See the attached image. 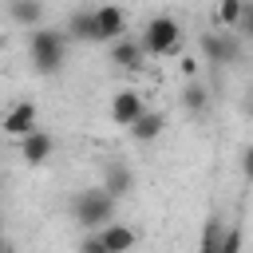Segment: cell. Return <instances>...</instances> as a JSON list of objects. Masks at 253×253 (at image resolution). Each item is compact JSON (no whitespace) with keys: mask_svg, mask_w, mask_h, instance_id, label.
Instances as JSON below:
<instances>
[{"mask_svg":"<svg viewBox=\"0 0 253 253\" xmlns=\"http://www.w3.org/2000/svg\"><path fill=\"white\" fill-rule=\"evenodd\" d=\"M142 111H146V103H142L138 91H119L111 99V123L115 126H134L142 119Z\"/></svg>","mask_w":253,"mask_h":253,"instance_id":"ba28073f","label":"cell"},{"mask_svg":"<svg viewBox=\"0 0 253 253\" xmlns=\"http://www.w3.org/2000/svg\"><path fill=\"white\" fill-rule=\"evenodd\" d=\"M178 71H182V79H198V59H190V55H186V59L178 63Z\"/></svg>","mask_w":253,"mask_h":253,"instance_id":"7402d4cb","label":"cell"},{"mask_svg":"<svg viewBox=\"0 0 253 253\" xmlns=\"http://www.w3.org/2000/svg\"><path fill=\"white\" fill-rule=\"evenodd\" d=\"M221 253H241V225H237V221H229L225 241H221Z\"/></svg>","mask_w":253,"mask_h":253,"instance_id":"d6986e66","label":"cell"},{"mask_svg":"<svg viewBox=\"0 0 253 253\" xmlns=\"http://www.w3.org/2000/svg\"><path fill=\"white\" fill-rule=\"evenodd\" d=\"M8 16H12V24H20V28H43V4L40 0H8Z\"/></svg>","mask_w":253,"mask_h":253,"instance_id":"8fae6325","label":"cell"},{"mask_svg":"<svg viewBox=\"0 0 253 253\" xmlns=\"http://www.w3.org/2000/svg\"><path fill=\"white\" fill-rule=\"evenodd\" d=\"M79 253H111V249H107L103 233H83V241H79Z\"/></svg>","mask_w":253,"mask_h":253,"instance_id":"ac0fdd59","label":"cell"},{"mask_svg":"<svg viewBox=\"0 0 253 253\" xmlns=\"http://www.w3.org/2000/svg\"><path fill=\"white\" fill-rule=\"evenodd\" d=\"M51 154H55V138L47 130H32L28 138H20V158L28 166H43Z\"/></svg>","mask_w":253,"mask_h":253,"instance_id":"9c48e42d","label":"cell"},{"mask_svg":"<svg viewBox=\"0 0 253 253\" xmlns=\"http://www.w3.org/2000/svg\"><path fill=\"white\" fill-rule=\"evenodd\" d=\"M225 229H229V225H221V217H217V213H210V217L202 221V241H198V253H221Z\"/></svg>","mask_w":253,"mask_h":253,"instance_id":"9a60e30c","label":"cell"},{"mask_svg":"<svg viewBox=\"0 0 253 253\" xmlns=\"http://www.w3.org/2000/svg\"><path fill=\"white\" fill-rule=\"evenodd\" d=\"M99 233H103V241H107V249H111V253H130V249H134V241H138V237H134V229H130V225H123V221H111V225H103Z\"/></svg>","mask_w":253,"mask_h":253,"instance_id":"5bb4252c","label":"cell"},{"mask_svg":"<svg viewBox=\"0 0 253 253\" xmlns=\"http://www.w3.org/2000/svg\"><path fill=\"white\" fill-rule=\"evenodd\" d=\"M206 103H210V91H206L198 79H186V87H182V107H186V115H202Z\"/></svg>","mask_w":253,"mask_h":253,"instance_id":"e0dca14e","label":"cell"},{"mask_svg":"<svg viewBox=\"0 0 253 253\" xmlns=\"http://www.w3.org/2000/svg\"><path fill=\"white\" fill-rule=\"evenodd\" d=\"M67 32L59 28H32L28 36V59H32V71L36 75H55L67 59Z\"/></svg>","mask_w":253,"mask_h":253,"instance_id":"6da1fadb","label":"cell"},{"mask_svg":"<svg viewBox=\"0 0 253 253\" xmlns=\"http://www.w3.org/2000/svg\"><path fill=\"white\" fill-rule=\"evenodd\" d=\"M126 130H130L134 142H154V138L166 130V115H162V111H142V119H138L134 126H126Z\"/></svg>","mask_w":253,"mask_h":253,"instance_id":"7c38bea8","label":"cell"},{"mask_svg":"<svg viewBox=\"0 0 253 253\" xmlns=\"http://www.w3.org/2000/svg\"><path fill=\"white\" fill-rule=\"evenodd\" d=\"M111 198H126L130 190H134V170L126 166V162H107V170H103V182H99Z\"/></svg>","mask_w":253,"mask_h":253,"instance_id":"30bf717a","label":"cell"},{"mask_svg":"<svg viewBox=\"0 0 253 253\" xmlns=\"http://www.w3.org/2000/svg\"><path fill=\"white\" fill-rule=\"evenodd\" d=\"M241 178H245V182H253V146H245V150H241Z\"/></svg>","mask_w":253,"mask_h":253,"instance_id":"44dd1931","label":"cell"},{"mask_svg":"<svg viewBox=\"0 0 253 253\" xmlns=\"http://www.w3.org/2000/svg\"><path fill=\"white\" fill-rule=\"evenodd\" d=\"M126 36V12L119 4H99L95 8V43H115Z\"/></svg>","mask_w":253,"mask_h":253,"instance_id":"8992f818","label":"cell"},{"mask_svg":"<svg viewBox=\"0 0 253 253\" xmlns=\"http://www.w3.org/2000/svg\"><path fill=\"white\" fill-rule=\"evenodd\" d=\"M245 111H249V115H253V99H249V103H245Z\"/></svg>","mask_w":253,"mask_h":253,"instance_id":"603a6c76","label":"cell"},{"mask_svg":"<svg viewBox=\"0 0 253 253\" xmlns=\"http://www.w3.org/2000/svg\"><path fill=\"white\" fill-rule=\"evenodd\" d=\"M107 59H111L115 67L138 71V67H142V59H146V51H142V40H138V36H123V40H115V43L107 47Z\"/></svg>","mask_w":253,"mask_h":253,"instance_id":"52a82bcc","label":"cell"},{"mask_svg":"<svg viewBox=\"0 0 253 253\" xmlns=\"http://www.w3.org/2000/svg\"><path fill=\"white\" fill-rule=\"evenodd\" d=\"M115 210H119V198H111L103 186H87L71 198V217L87 229V233H99L103 225L115 221Z\"/></svg>","mask_w":253,"mask_h":253,"instance_id":"7a4b0ae2","label":"cell"},{"mask_svg":"<svg viewBox=\"0 0 253 253\" xmlns=\"http://www.w3.org/2000/svg\"><path fill=\"white\" fill-rule=\"evenodd\" d=\"M241 8H245V0H217V4H213V28H221V32H237Z\"/></svg>","mask_w":253,"mask_h":253,"instance_id":"2e32d148","label":"cell"},{"mask_svg":"<svg viewBox=\"0 0 253 253\" xmlns=\"http://www.w3.org/2000/svg\"><path fill=\"white\" fill-rule=\"evenodd\" d=\"M36 119H40V107H36L32 99H20V103H12V107L4 111L0 130H4V134H12V138H28L32 130H40V126H36Z\"/></svg>","mask_w":253,"mask_h":253,"instance_id":"5b68a950","label":"cell"},{"mask_svg":"<svg viewBox=\"0 0 253 253\" xmlns=\"http://www.w3.org/2000/svg\"><path fill=\"white\" fill-rule=\"evenodd\" d=\"M0 186H4V170H0Z\"/></svg>","mask_w":253,"mask_h":253,"instance_id":"cb8c5ba5","label":"cell"},{"mask_svg":"<svg viewBox=\"0 0 253 253\" xmlns=\"http://www.w3.org/2000/svg\"><path fill=\"white\" fill-rule=\"evenodd\" d=\"M237 32H241V40H253V0H245L241 20H237Z\"/></svg>","mask_w":253,"mask_h":253,"instance_id":"ffe728a7","label":"cell"},{"mask_svg":"<svg viewBox=\"0 0 253 253\" xmlns=\"http://www.w3.org/2000/svg\"><path fill=\"white\" fill-rule=\"evenodd\" d=\"M138 40H142L146 59H166V55H178V51H182L186 32H182V24H178L174 16H150L146 28L138 32Z\"/></svg>","mask_w":253,"mask_h":253,"instance_id":"3957f363","label":"cell"},{"mask_svg":"<svg viewBox=\"0 0 253 253\" xmlns=\"http://www.w3.org/2000/svg\"><path fill=\"white\" fill-rule=\"evenodd\" d=\"M0 245H4V237H0Z\"/></svg>","mask_w":253,"mask_h":253,"instance_id":"d4e9b609","label":"cell"},{"mask_svg":"<svg viewBox=\"0 0 253 253\" xmlns=\"http://www.w3.org/2000/svg\"><path fill=\"white\" fill-rule=\"evenodd\" d=\"M198 47H202L206 63H217V67L241 63V51H245V47H241V32H221V28H210V32H202Z\"/></svg>","mask_w":253,"mask_h":253,"instance_id":"277c9868","label":"cell"},{"mask_svg":"<svg viewBox=\"0 0 253 253\" xmlns=\"http://www.w3.org/2000/svg\"><path fill=\"white\" fill-rule=\"evenodd\" d=\"M67 40H79V43H91L95 40V8H79V12H71V20H67Z\"/></svg>","mask_w":253,"mask_h":253,"instance_id":"4fadbf2b","label":"cell"}]
</instances>
